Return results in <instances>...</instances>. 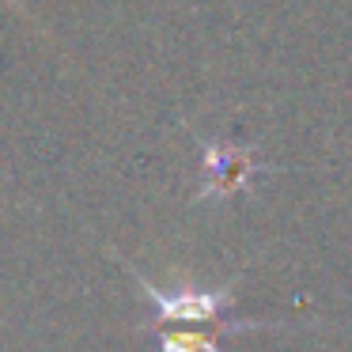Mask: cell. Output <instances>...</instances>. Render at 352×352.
Masks as SVG:
<instances>
[{
    "mask_svg": "<svg viewBox=\"0 0 352 352\" xmlns=\"http://www.w3.org/2000/svg\"><path fill=\"white\" fill-rule=\"evenodd\" d=\"M205 148V182H201L197 201L208 197H231V193L246 190L254 178L261 175V163L254 148H235V144H208L201 140Z\"/></svg>",
    "mask_w": 352,
    "mask_h": 352,
    "instance_id": "obj_1",
    "label": "cell"
},
{
    "mask_svg": "<svg viewBox=\"0 0 352 352\" xmlns=\"http://www.w3.org/2000/svg\"><path fill=\"white\" fill-rule=\"evenodd\" d=\"M140 288L148 292V299L155 303V322L152 326H178V322H216L220 311L231 303V288H182V292H163L152 280L137 276Z\"/></svg>",
    "mask_w": 352,
    "mask_h": 352,
    "instance_id": "obj_2",
    "label": "cell"
},
{
    "mask_svg": "<svg viewBox=\"0 0 352 352\" xmlns=\"http://www.w3.org/2000/svg\"><path fill=\"white\" fill-rule=\"evenodd\" d=\"M254 322H178L175 329L160 333V352H220V333H235V329H250Z\"/></svg>",
    "mask_w": 352,
    "mask_h": 352,
    "instance_id": "obj_3",
    "label": "cell"
}]
</instances>
